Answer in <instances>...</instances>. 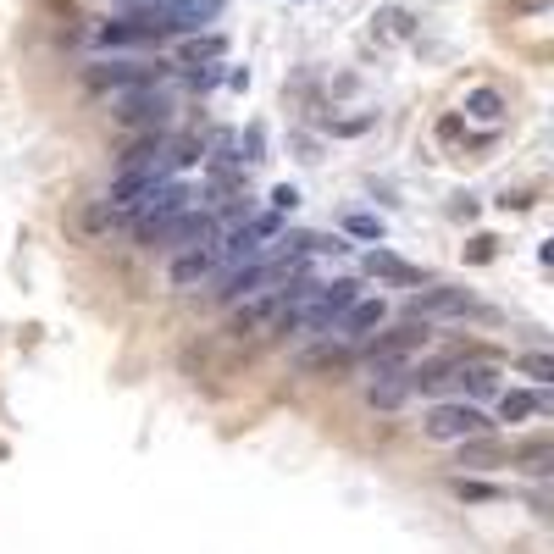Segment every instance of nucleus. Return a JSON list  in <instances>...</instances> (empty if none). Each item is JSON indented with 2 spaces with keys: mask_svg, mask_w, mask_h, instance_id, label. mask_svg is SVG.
Instances as JSON below:
<instances>
[{
  "mask_svg": "<svg viewBox=\"0 0 554 554\" xmlns=\"http://www.w3.org/2000/svg\"><path fill=\"white\" fill-rule=\"evenodd\" d=\"M217 272H222V261H217V244H194V250H172V261H167V283H172V289H200V283H211Z\"/></svg>",
  "mask_w": 554,
  "mask_h": 554,
  "instance_id": "7",
  "label": "nucleus"
},
{
  "mask_svg": "<svg viewBox=\"0 0 554 554\" xmlns=\"http://www.w3.org/2000/svg\"><path fill=\"white\" fill-rule=\"evenodd\" d=\"M505 466L510 471H521V477H549L554 471V438L549 433H538V438H521V444H510L505 449Z\"/></svg>",
  "mask_w": 554,
  "mask_h": 554,
  "instance_id": "8",
  "label": "nucleus"
},
{
  "mask_svg": "<svg viewBox=\"0 0 554 554\" xmlns=\"http://www.w3.org/2000/svg\"><path fill=\"white\" fill-rule=\"evenodd\" d=\"M377 23H383V34H388V39H405L416 17H410L405 6H388V12H377Z\"/></svg>",
  "mask_w": 554,
  "mask_h": 554,
  "instance_id": "18",
  "label": "nucleus"
},
{
  "mask_svg": "<svg viewBox=\"0 0 554 554\" xmlns=\"http://www.w3.org/2000/svg\"><path fill=\"white\" fill-rule=\"evenodd\" d=\"M361 300V283L355 277H338V283H316V294L294 311V327L300 333H333L338 316L350 311V305Z\"/></svg>",
  "mask_w": 554,
  "mask_h": 554,
  "instance_id": "3",
  "label": "nucleus"
},
{
  "mask_svg": "<svg viewBox=\"0 0 554 554\" xmlns=\"http://www.w3.org/2000/svg\"><path fill=\"white\" fill-rule=\"evenodd\" d=\"M477 300L466 289H449V283H433V289H416V316H471Z\"/></svg>",
  "mask_w": 554,
  "mask_h": 554,
  "instance_id": "10",
  "label": "nucleus"
},
{
  "mask_svg": "<svg viewBox=\"0 0 554 554\" xmlns=\"http://www.w3.org/2000/svg\"><path fill=\"white\" fill-rule=\"evenodd\" d=\"M427 338H433L427 316H422V322H399V327H388V333H372V338H366V366H372V372L410 366V355L427 350Z\"/></svg>",
  "mask_w": 554,
  "mask_h": 554,
  "instance_id": "5",
  "label": "nucleus"
},
{
  "mask_svg": "<svg viewBox=\"0 0 554 554\" xmlns=\"http://www.w3.org/2000/svg\"><path fill=\"white\" fill-rule=\"evenodd\" d=\"M505 95H499V89H471L466 95V117L471 122H505Z\"/></svg>",
  "mask_w": 554,
  "mask_h": 554,
  "instance_id": "16",
  "label": "nucleus"
},
{
  "mask_svg": "<svg viewBox=\"0 0 554 554\" xmlns=\"http://www.w3.org/2000/svg\"><path fill=\"white\" fill-rule=\"evenodd\" d=\"M167 78H172V61L161 56H100L84 67L89 95H122V89H139V84H167Z\"/></svg>",
  "mask_w": 554,
  "mask_h": 554,
  "instance_id": "1",
  "label": "nucleus"
},
{
  "mask_svg": "<svg viewBox=\"0 0 554 554\" xmlns=\"http://www.w3.org/2000/svg\"><path fill=\"white\" fill-rule=\"evenodd\" d=\"M366 122H372V117H350V122H338V128H333V133H344V139H355V133H361V128H366Z\"/></svg>",
  "mask_w": 554,
  "mask_h": 554,
  "instance_id": "22",
  "label": "nucleus"
},
{
  "mask_svg": "<svg viewBox=\"0 0 554 554\" xmlns=\"http://www.w3.org/2000/svg\"><path fill=\"white\" fill-rule=\"evenodd\" d=\"M455 494H460V499H477V505H482V499H499V488H488V482H471V477H455Z\"/></svg>",
  "mask_w": 554,
  "mask_h": 554,
  "instance_id": "19",
  "label": "nucleus"
},
{
  "mask_svg": "<svg viewBox=\"0 0 554 554\" xmlns=\"http://www.w3.org/2000/svg\"><path fill=\"white\" fill-rule=\"evenodd\" d=\"M516 366L532 377V388H549V383H554V361H549V355H521Z\"/></svg>",
  "mask_w": 554,
  "mask_h": 554,
  "instance_id": "17",
  "label": "nucleus"
},
{
  "mask_svg": "<svg viewBox=\"0 0 554 554\" xmlns=\"http://www.w3.org/2000/svg\"><path fill=\"white\" fill-rule=\"evenodd\" d=\"M405 399H410L405 366H394V372H372V383H366V405L372 410H399Z\"/></svg>",
  "mask_w": 554,
  "mask_h": 554,
  "instance_id": "12",
  "label": "nucleus"
},
{
  "mask_svg": "<svg viewBox=\"0 0 554 554\" xmlns=\"http://www.w3.org/2000/svg\"><path fill=\"white\" fill-rule=\"evenodd\" d=\"M344 228H350L355 239H383V222H377V217H361V211H355V217L344 222Z\"/></svg>",
  "mask_w": 554,
  "mask_h": 554,
  "instance_id": "20",
  "label": "nucleus"
},
{
  "mask_svg": "<svg viewBox=\"0 0 554 554\" xmlns=\"http://www.w3.org/2000/svg\"><path fill=\"white\" fill-rule=\"evenodd\" d=\"M494 427L499 422H488V410L471 405V399H438L422 416V438H433V444H460V438L494 433Z\"/></svg>",
  "mask_w": 554,
  "mask_h": 554,
  "instance_id": "2",
  "label": "nucleus"
},
{
  "mask_svg": "<svg viewBox=\"0 0 554 554\" xmlns=\"http://www.w3.org/2000/svg\"><path fill=\"white\" fill-rule=\"evenodd\" d=\"M532 416H549V394H543V388H505V394H499V422L521 427V422H532Z\"/></svg>",
  "mask_w": 554,
  "mask_h": 554,
  "instance_id": "11",
  "label": "nucleus"
},
{
  "mask_svg": "<svg viewBox=\"0 0 554 554\" xmlns=\"http://www.w3.org/2000/svg\"><path fill=\"white\" fill-rule=\"evenodd\" d=\"M366 272H372V277H383V283H399V289H422V283H427V277H422V266L399 261L394 250H372V255H366Z\"/></svg>",
  "mask_w": 554,
  "mask_h": 554,
  "instance_id": "13",
  "label": "nucleus"
},
{
  "mask_svg": "<svg viewBox=\"0 0 554 554\" xmlns=\"http://www.w3.org/2000/svg\"><path fill=\"white\" fill-rule=\"evenodd\" d=\"M294 266H283L277 255H255V261H239V266H222L217 272V305H239L250 294L272 289L277 277H289Z\"/></svg>",
  "mask_w": 554,
  "mask_h": 554,
  "instance_id": "4",
  "label": "nucleus"
},
{
  "mask_svg": "<svg viewBox=\"0 0 554 554\" xmlns=\"http://www.w3.org/2000/svg\"><path fill=\"white\" fill-rule=\"evenodd\" d=\"M294 205H300V189H294V183H277V189H272V211L283 217V211H294Z\"/></svg>",
  "mask_w": 554,
  "mask_h": 554,
  "instance_id": "21",
  "label": "nucleus"
},
{
  "mask_svg": "<svg viewBox=\"0 0 554 554\" xmlns=\"http://www.w3.org/2000/svg\"><path fill=\"white\" fill-rule=\"evenodd\" d=\"M505 460V449L494 444V433H477V438H460V466L471 471H494Z\"/></svg>",
  "mask_w": 554,
  "mask_h": 554,
  "instance_id": "15",
  "label": "nucleus"
},
{
  "mask_svg": "<svg viewBox=\"0 0 554 554\" xmlns=\"http://www.w3.org/2000/svg\"><path fill=\"white\" fill-rule=\"evenodd\" d=\"M222 56H228V39H222V34H205V39H183L172 67H189V73H194V67H211V61H222Z\"/></svg>",
  "mask_w": 554,
  "mask_h": 554,
  "instance_id": "14",
  "label": "nucleus"
},
{
  "mask_svg": "<svg viewBox=\"0 0 554 554\" xmlns=\"http://www.w3.org/2000/svg\"><path fill=\"white\" fill-rule=\"evenodd\" d=\"M383 322H388V305H383V300H355L350 311L338 316V327H333V333L344 338V344H366V338H372Z\"/></svg>",
  "mask_w": 554,
  "mask_h": 554,
  "instance_id": "9",
  "label": "nucleus"
},
{
  "mask_svg": "<svg viewBox=\"0 0 554 554\" xmlns=\"http://www.w3.org/2000/svg\"><path fill=\"white\" fill-rule=\"evenodd\" d=\"M111 117H117L122 128H139V133L167 128V117H172L167 84H139V89H122V95H111Z\"/></svg>",
  "mask_w": 554,
  "mask_h": 554,
  "instance_id": "6",
  "label": "nucleus"
}]
</instances>
